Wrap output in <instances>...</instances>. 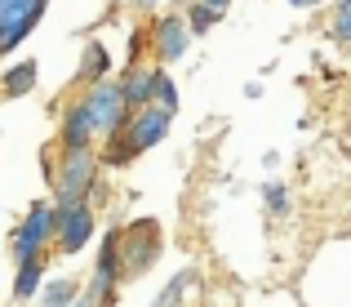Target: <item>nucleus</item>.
I'll return each mask as SVG.
<instances>
[{"mask_svg":"<svg viewBox=\"0 0 351 307\" xmlns=\"http://www.w3.org/2000/svg\"><path fill=\"white\" fill-rule=\"evenodd\" d=\"M187 45H191V23H182V18H160L156 23V54H160V62L182 58Z\"/></svg>","mask_w":351,"mask_h":307,"instance_id":"obj_7","label":"nucleus"},{"mask_svg":"<svg viewBox=\"0 0 351 307\" xmlns=\"http://www.w3.org/2000/svg\"><path fill=\"white\" fill-rule=\"evenodd\" d=\"M98 303H103V294H94V290H85V294H80V299H76V303H71V307H98Z\"/></svg>","mask_w":351,"mask_h":307,"instance_id":"obj_18","label":"nucleus"},{"mask_svg":"<svg viewBox=\"0 0 351 307\" xmlns=\"http://www.w3.org/2000/svg\"><path fill=\"white\" fill-rule=\"evenodd\" d=\"M103 71H107V54H103V45H89V49H85V67H80V80H107Z\"/></svg>","mask_w":351,"mask_h":307,"instance_id":"obj_12","label":"nucleus"},{"mask_svg":"<svg viewBox=\"0 0 351 307\" xmlns=\"http://www.w3.org/2000/svg\"><path fill=\"white\" fill-rule=\"evenodd\" d=\"M169 120H173L169 107H152V102H147L138 116H129V125L120 129V134H112L116 138V161H125L129 152H147V147H156L165 134H169Z\"/></svg>","mask_w":351,"mask_h":307,"instance_id":"obj_1","label":"nucleus"},{"mask_svg":"<svg viewBox=\"0 0 351 307\" xmlns=\"http://www.w3.org/2000/svg\"><path fill=\"white\" fill-rule=\"evenodd\" d=\"M85 107H89V116H94V129L107 134V138L129 125V94H125V85H116V80H94Z\"/></svg>","mask_w":351,"mask_h":307,"instance_id":"obj_2","label":"nucleus"},{"mask_svg":"<svg viewBox=\"0 0 351 307\" xmlns=\"http://www.w3.org/2000/svg\"><path fill=\"white\" fill-rule=\"evenodd\" d=\"M214 18H218V14H214L209 5H196V14H191V32H205V27L214 23Z\"/></svg>","mask_w":351,"mask_h":307,"instance_id":"obj_17","label":"nucleus"},{"mask_svg":"<svg viewBox=\"0 0 351 307\" xmlns=\"http://www.w3.org/2000/svg\"><path fill=\"white\" fill-rule=\"evenodd\" d=\"M49 236H58V214L49 209V205H36L32 214H27V223L14 231V263H32V258H40V245Z\"/></svg>","mask_w":351,"mask_h":307,"instance_id":"obj_4","label":"nucleus"},{"mask_svg":"<svg viewBox=\"0 0 351 307\" xmlns=\"http://www.w3.org/2000/svg\"><path fill=\"white\" fill-rule=\"evenodd\" d=\"M267 209H271V214H285V209H289V192H285L280 183H267Z\"/></svg>","mask_w":351,"mask_h":307,"instance_id":"obj_14","label":"nucleus"},{"mask_svg":"<svg viewBox=\"0 0 351 307\" xmlns=\"http://www.w3.org/2000/svg\"><path fill=\"white\" fill-rule=\"evenodd\" d=\"M36 285H40V258H32V263H23V267H18L14 299H18V303H23V299H32V294H36Z\"/></svg>","mask_w":351,"mask_h":307,"instance_id":"obj_11","label":"nucleus"},{"mask_svg":"<svg viewBox=\"0 0 351 307\" xmlns=\"http://www.w3.org/2000/svg\"><path fill=\"white\" fill-rule=\"evenodd\" d=\"M156 89H160V71H134L129 85H125L129 107H147V102L156 98Z\"/></svg>","mask_w":351,"mask_h":307,"instance_id":"obj_9","label":"nucleus"},{"mask_svg":"<svg viewBox=\"0 0 351 307\" xmlns=\"http://www.w3.org/2000/svg\"><path fill=\"white\" fill-rule=\"evenodd\" d=\"M156 307H165V303H156Z\"/></svg>","mask_w":351,"mask_h":307,"instance_id":"obj_20","label":"nucleus"},{"mask_svg":"<svg viewBox=\"0 0 351 307\" xmlns=\"http://www.w3.org/2000/svg\"><path fill=\"white\" fill-rule=\"evenodd\" d=\"M156 98H160V107L178 111V85H173V80L165 76V71H160V89H156Z\"/></svg>","mask_w":351,"mask_h":307,"instance_id":"obj_15","label":"nucleus"},{"mask_svg":"<svg viewBox=\"0 0 351 307\" xmlns=\"http://www.w3.org/2000/svg\"><path fill=\"white\" fill-rule=\"evenodd\" d=\"M94 116H89L85 102H76V107L67 111V120H62V143L67 147H89V138H94Z\"/></svg>","mask_w":351,"mask_h":307,"instance_id":"obj_8","label":"nucleus"},{"mask_svg":"<svg viewBox=\"0 0 351 307\" xmlns=\"http://www.w3.org/2000/svg\"><path fill=\"white\" fill-rule=\"evenodd\" d=\"M293 9H311V5H320V0H289Z\"/></svg>","mask_w":351,"mask_h":307,"instance_id":"obj_19","label":"nucleus"},{"mask_svg":"<svg viewBox=\"0 0 351 307\" xmlns=\"http://www.w3.org/2000/svg\"><path fill=\"white\" fill-rule=\"evenodd\" d=\"M40 307H45V303H40Z\"/></svg>","mask_w":351,"mask_h":307,"instance_id":"obj_21","label":"nucleus"},{"mask_svg":"<svg viewBox=\"0 0 351 307\" xmlns=\"http://www.w3.org/2000/svg\"><path fill=\"white\" fill-rule=\"evenodd\" d=\"M334 36H338V41H351V0H343V9H338V23H334Z\"/></svg>","mask_w":351,"mask_h":307,"instance_id":"obj_16","label":"nucleus"},{"mask_svg":"<svg viewBox=\"0 0 351 307\" xmlns=\"http://www.w3.org/2000/svg\"><path fill=\"white\" fill-rule=\"evenodd\" d=\"M89 231H94V214H89V205H67V209L58 214V245L67 249V254H76L80 245L89 240Z\"/></svg>","mask_w":351,"mask_h":307,"instance_id":"obj_6","label":"nucleus"},{"mask_svg":"<svg viewBox=\"0 0 351 307\" xmlns=\"http://www.w3.org/2000/svg\"><path fill=\"white\" fill-rule=\"evenodd\" d=\"M94 170L98 165H94V156H89V147H67V152H62V165H58V174H53V192H58L62 209L85 201V192L94 187Z\"/></svg>","mask_w":351,"mask_h":307,"instance_id":"obj_3","label":"nucleus"},{"mask_svg":"<svg viewBox=\"0 0 351 307\" xmlns=\"http://www.w3.org/2000/svg\"><path fill=\"white\" fill-rule=\"evenodd\" d=\"M36 76H40L36 58H27V62H18V67H9V71H5V94H9V98H23L27 89L36 85Z\"/></svg>","mask_w":351,"mask_h":307,"instance_id":"obj_10","label":"nucleus"},{"mask_svg":"<svg viewBox=\"0 0 351 307\" xmlns=\"http://www.w3.org/2000/svg\"><path fill=\"white\" fill-rule=\"evenodd\" d=\"M80 294H76V285L71 281H53L49 290H45V307H71Z\"/></svg>","mask_w":351,"mask_h":307,"instance_id":"obj_13","label":"nucleus"},{"mask_svg":"<svg viewBox=\"0 0 351 307\" xmlns=\"http://www.w3.org/2000/svg\"><path fill=\"white\" fill-rule=\"evenodd\" d=\"M45 0H0V49H18L36 23H40Z\"/></svg>","mask_w":351,"mask_h":307,"instance_id":"obj_5","label":"nucleus"}]
</instances>
